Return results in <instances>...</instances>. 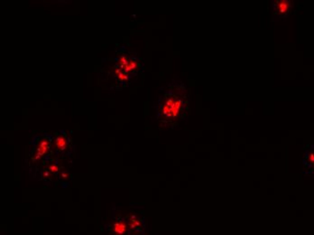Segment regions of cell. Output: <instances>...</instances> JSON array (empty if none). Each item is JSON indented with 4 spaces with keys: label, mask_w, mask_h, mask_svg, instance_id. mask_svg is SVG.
I'll return each instance as SVG.
<instances>
[{
    "label": "cell",
    "mask_w": 314,
    "mask_h": 235,
    "mask_svg": "<svg viewBox=\"0 0 314 235\" xmlns=\"http://www.w3.org/2000/svg\"><path fill=\"white\" fill-rule=\"evenodd\" d=\"M188 105L185 86L181 82H173L159 99L157 119L162 126L174 127L184 119Z\"/></svg>",
    "instance_id": "cell-1"
},
{
    "label": "cell",
    "mask_w": 314,
    "mask_h": 235,
    "mask_svg": "<svg viewBox=\"0 0 314 235\" xmlns=\"http://www.w3.org/2000/svg\"><path fill=\"white\" fill-rule=\"evenodd\" d=\"M273 7L276 16H287L292 7V3L289 0H276L273 2Z\"/></svg>",
    "instance_id": "cell-2"
},
{
    "label": "cell",
    "mask_w": 314,
    "mask_h": 235,
    "mask_svg": "<svg viewBox=\"0 0 314 235\" xmlns=\"http://www.w3.org/2000/svg\"><path fill=\"white\" fill-rule=\"evenodd\" d=\"M49 147H50V141L48 139H43L41 141L37 146L36 154H35V157H33V160H37L40 157H42L44 154L48 151Z\"/></svg>",
    "instance_id": "cell-3"
},
{
    "label": "cell",
    "mask_w": 314,
    "mask_h": 235,
    "mask_svg": "<svg viewBox=\"0 0 314 235\" xmlns=\"http://www.w3.org/2000/svg\"><path fill=\"white\" fill-rule=\"evenodd\" d=\"M304 162L308 167H311L314 166V146H311V148L306 151Z\"/></svg>",
    "instance_id": "cell-4"
},
{
    "label": "cell",
    "mask_w": 314,
    "mask_h": 235,
    "mask_svg": "<svg viewBox=\"0 0 314 235\" xmlns=\"http://www.w3.org/2000/svg\"><path fill=\"white\" fill-rule=\"evenodd\" d=\"M114 232L117 233L118 235H123L125 234L127 228H126V223L125 221H119V223H117L114 224Z\"/></svg>",
    "instance_id": "cell-5"
},
{
    "label": "cell",
    "mask_w": 314,
    "mask_h": 235,
    "mask_svg": "<svg viewBox=\"0 0 314 235\" xmlns=\"http://www.w3.org/2000/svg\"><path fill=\"white\" fill-rule=\"evenodd\" d=\"M55 146L58 150H64L67 146V140L63 136H58L55 139Z\"/></svg>",
    "instance_id": "cell-6"
},
{
    "label": "cell",
    "mask_w": 314,
    "mask_h": 235,
    "mask_svg": "<svg viewBox=\"0 0 314 235\" xmlns=\"http://www.w3.org/2000/svg\"><path fill=\"white\" fill-rule=\"evenodd\" d=\"M141 226V221L139 219H137L135 216H132L130 219V227L132 229H135V228H138Z\"/></svg>",
    "instance_id": "cell-7"
},
{
    "label": "cell",
    "mask_w": 314,
    "mask_h": 235,
    "mask_svg": "<svg viewBox=\"0 0 314 235\" xmlns=\"http://www.w3.org/2000/svg\"><path fill=\"white\" fill-rule=\"evenodd\" d=\"M49 170L52 173H56L58 171V166L56 165H51L49 166Z\"/></svg>",
    "instance_id": "cell-8"
},
{
    "label": "cell",
    "mask_w": 314,
    "mask_h": 235,
    "mask_svg": "<svg viewBox=\"0 0 314 235\" xmlns=\"http://www.w3.org/2000/svg\"><path fill=\"white\" fill-rule=\"evenodd\" d=\"M60 176L63 177V178H67L68 177V174L66 173H63V174H60Z\"/></svg>",
    "instance_id": "cell-9"
},
{
    "label": "cell",
    "mask_w": 314,
    "mask_h": 235,
    "mask_svg": "<svg viewBox=\"0 0 314 235\" xmlns=\"http://www.w3.org/2000/svg\"><path fill=\"white\" fill-rule=\"evenodd\" d=\"M312 167V172H314V166H311Z\"/></svg>",
    "instance_id": "cell-10"
}]
</instances>
